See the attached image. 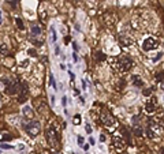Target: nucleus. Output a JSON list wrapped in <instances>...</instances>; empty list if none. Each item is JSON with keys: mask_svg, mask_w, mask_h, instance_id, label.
<instances>
[{"mask_svg": "<svg viewBox=\"0 0 164 154\" xmlns=\"http://www.w3.org/2000/svg\"><path fill=\"white\" fill-rule=\"evenodd\" d=\"M101 121H103V124L105 127H108V128H112V127H116L118 126V123H116V120L113 119L111 114L108 113L107 110H104L101 114Z\"/></svg>", "mask_w": 164, "mask_h": 154, "instance_id": "nucleus-3", "label": "nucleus"}, {"mask_svg": "<svg viewBox=\"0 0 164 154\" xmlns=\"http://www.w3.org/2000/svg\"><path fill=\"white\" fill-rule=\"evenodd\" d=\"M28 98V85L26 83H22V87H21V93H19V98L18 101L19 102H25Z\"/></svg>", "mask_w": 164, "mask_h": 154, "instance_id": "nucleus-7", "label": "nucleus"}, {"mask_svg": "<svg viewBox=\"0 0 164 154\" xmlns=\"http://www.w3.org/2000/svg\"><path fill=\"white\" fill-rule=\"evenodd\" d=\"M51 33H52V41L55 42L57 38V35H56V30H55V27L53 26H51Z\"/></svg>", "mask_w": 164, "mask_h": 154, "instance_id": "nucleus-15", "label": "nucleus"}, {"mask_svg": "<svg viewBox=\"0 0 164 154\" xmlns=\"http://www.w3.org/2000/svg\"><path fill=\"white\" fill-rule=\"evenodd\" d=\"M82 89H86V83H85V80H82Z\"/></svg>", "mask_w": 164, "mask_h": 154, "instance_id": "nucleus-35", "label": "nucleus"}, {"mask_svg": "<svg viewBox=\"0 0 164 154\" xmlns=\"http://www.w3.org/2000/svg\"><path fill=\"white\" fill-rule=\"evenodd\" d=\"M100 141H101V142H105V135H104V134L100 135Z\"/></svg>", "mask_w": 164, "mask_h": 154, "instance_id": "nucleus-30", "label": "nucleus"}, {"mask_svg": "<svg viewBox=\"0 0 164 154\" xmlns=\"http://www.w3.org/2000/svg\"><path fill=\"white\" fill-rule=\"evenodd\" d=\"M120 42H122V45L129 46V45H131V44H133V40H131V38H129V37L122 35V37H120Z\"/></svg>", "mask_w": 164, "mask_h": 154, "instance_id": "nucleus-11", "label": "nucleus"}, {"mask_svg": "<svg viewBox=\"0 0 164 154\" xmlns=\"http://www.w3.org/2000/svg\"><path fill=\"white\" fill-rule=\"evenodd\" d=\"M1 55H3V56L7 55V49H6V46H4V44H1Z\"/></svg>", "mask_w": 164, "mask_h": 154, "instance_id": "nucleus-26", "label": "nucleus"}, {"mask_svg": "<svg viewBox=\"0 0 164 154\" xmlns=\"http://www.w3.org/2000/svg\"><path fill=\"white\" fill-rule=\"evenodd\" d=\"M73 46H74L75 51H78V45H77V42H73Z\"/></svg>", "mask_w": 164, "mask_h": 154, "instance_id": "nucleus-33", "label": "nucleus"}, {"mask_svg": "<svg viewBox=\"0 0 164 154\" xmlns=\"http://www.w3.org/2000/svg\"><path fill=\"white\" fill-rule=\"evenodd\" d=\"M1 149H3V150H10V149H12V146L6 145V143H1Z\"/></svg>", "mask_w": 164, "mask_h": 154, "instance_id": "nucleus-24", "label": "nucleus"}, {"mask_svg": "<svg viewBox=\"0 0 164 154\" xmlns=\"http://www.w3.org/2000/svg\"><path fill=\"white\" fill-rule=\"evenodd\" d=\"M96 59H97V60H104V59H105V56L103 55L101 52H97V53H96Z\"/></svg>", "mask_w": 164, "mask_h": 154, "instance_id": "nucleus-20", "label": "nucleus"}, {"mask_svg": "<svg viewBox=\"0 0 164 154\" xmlns=\"http://www.w3.org/2000/svg\"><path fill=\"white\" fill-rule=\"evenodd\" d=\"M155 131V130H153V128H151V127H148L146 130H145V132H146V135L149 138H151V139H153V138H156V132H153Z\"/></svg>", "mask_w": 164, "mask_h": 154, "instance_id": "nucleus-13", "label": "nucleus"}, {"mask_svg": "<svg viewBox=\"0 0 164 154\" xmlns=\"http://www.w3.org/2000/svg\"><path fill=\"white\" fill-rule=\"evenodd\" d=\"M28 53L30 55V56H37V52H36V49H28Z\"/></svg>", "mask_w": 164, "mask_h": 154, "instance_id": "nucleus-22", "label": "nucleus"}, {"mask_svg": "<svg viewBox=\"0 0 164 154\" xmlns=\"http://www.w3.org/2000/svg\"><path fill=\"white\" fill-rule=\"evenodd\" d=\"M68 75H70V78H71V80H73L74 78H75V75H74L73 72H71V71H70V72H68Z\"/></svg>", "mask_w": 164, "mask_h": 154, "instance_id": "nucleus-32", "label": "nucleus"}, {"mask_svg": "<svg viewBox=\"0 0 164 154\" xmlns=\"http://www.w3.org/2000/svg\"><path fill=\"white\" fill-rule=\"evenodd\" d=\"M23 126H25V130L28 132V135H30V137L38 135L40 130H41V124H40V121H37V120H30L28 124L25 123Z\"/></svg>", "mask_w": 164, "mask_h": 154, "instance_id": "nucleus-1", "label": "nucleus"}, {"mask_svg": "<svg viewBox=\"0 0 164 154\" xmlns=\"http://www.w3.org/2000/svg\"><path fill=\"white\" fill-rule=\"evenodd\" d=\"M73 57H74V60H75V62L78 60V56H77V53H75V52H74V53H73Z\"/></svg>", "mask_w": 164, "mask_h": 154, "instance_id": "nucleus-34", "label": "nucleus"}, {"mask_svg": "<svg viewBox=\"0 0 164 154\" xmlns=\"http://www.w3.org/2000/svg\"><path fill=\"white\" fill-rule=\"evenodd\" d=\"M22 113H23V116H25V117H29V119H32V117H33V114H34L33 110H32V108H30V106H28V105L22 108Z\"/></svg>", "mask_w": 164, "mask_h": 154, "instance_id": "nucleus-8", "label": "nucleus"}, {"mask_svg": "<svg viewBox=\"0 0 164 154\" xmlns=\"http://www.w3.org/2000/svg\"><path fill=\"white\" fill-rule=\"evenodd\" d=\"M142 94H144L145 97H149V96L152 94V90H151V89H144V90H142Z\"/></svg>", "mask_w": 164, "mask_h": 154, "instance_id": "nucleus-18", "label": "nucleus"}, {"mask_svg": "<svg viewBox=\"0 0 164 154\" xmlns=\"http://www.w3.org/2000/svg\"><path fill=\"white\" fill-rule=\"evenodd\" d=\"M160 89H161V90H164V82H161V83H160Z\"/></svg>", "mask_w": 164, "mask_h": 154, "instance_id": "nucleus-36", "label": "nucleus"}, {"mask_svg": "<svg viewBox=\"0 0 164 154\" xmlns=\"http://www.w3.org/2000/svg\"><path fill=\"white\" fill-rule=\"evenodd\" d=\"M161 57H163V52H159V55L155 57V59H153V62H157V60H160Z\"/></svg>", "mask_w": 164, "mask_h": 154, "instance_id": "nucleus-25", "label": "nucleus"}, {"mask_svg": "<svg viewBox=\"0 0 164 154\" xmlns=\"http://www.w3.org/2000/svg\"><path fill=\"white\" fill-rule=\"evenodd\" d=\"M112 145H113V147L115 149H118V150H122V149H125L126 146V142L122 139L120 137H115L112 139Z\"/></svg>", "mask_w": 164, "mask_h": 154, "instance_id": "nucleus-6", "label": "nucleus"}, {"mask_svg": "<svg viewBox=\"0 0 164 154\" xmlns=\"http://www.w3.org/2000/svg\"><path fill=\"white\" fill-rule=\"evenodd\" d=\"M160 154H164V147L161 149V153H160Z\"/></svg>", "mask_w": 164, "mask_h": 154, "instance_id": "nucleus-37", "label": "nucleus"}, {"mask_svg": "<svg viewBox=\"0 0 164 154\" xmlns=\"http://www.w3.org/2000/svg\"><path fill=\"white\" fill-rule=\"evenodd\" d=\"M11 135H7V134H3V135H1V139H3V141H11Z\"/></svg>", "mask_w": 164, "mask_h": 154, "instance_id": "nucleus-21", "label": "nucleus"}, {"mask_svg": "<svg viewBox=\"0 0 164 154\" xmlns=\"http://www.w3.org/2000/svg\"><path fill=\"white\" fill-rule=\"evenodd\" d=\"M73 123H74V124H75V126H78L79 123H81V116H79V114H75V116H74Z\"/></svg>", "mask_w": 164, "mask_h": 154, "instance_id": "nucleus-17", "label": "nucleus"}, {"mask_svg": "<svg viewBox=\"0 0 164 154\" xmlns=\"http://www.w3.org/2000/svg\"><path fill=\"white\" fill-rule=\"evenodd\" d=\"M118 66L122 71L126 72V71L131 70V67H133V60H131L129 56H123V57H120V59H118Z\"/></svg>", "mask_w": 164, "mask_h": 154, "instance_id": "nucleus-4", "label": "nucleus"}, {"mask_svg": "<svg viewBox=\"0 0 164 154\" xmlns=\"http://www.w3.org/2000/svg\"><path fill=\"white\" fill-rule=\"evenodd\" d=\"M156 79H157V80H161V79H163V72H160V74H156Z\"/></svg>", "mask_w": 164, "mask_h": 154, "instance_id": "nucleus-28", "label": "nucleus"}, {"mask_svg": "<svg viewBox=\"0 0 164 154\" xmlns=\"http://www.w3.org/2000/svg\"><path fill=\"white\" fill-rule=\"evenodd\" d=\"M142 130H141V128H140V127H137V128H136V131H134V134H136V135H137V137H141V135H142Z\"/></svg>", "mask_w": 164, "mask_h": 154, "instance_id": "nucleus-23", "label": "nucleus"}, {"mask_svg": "<svg viewBox=\"0 0 164 154\" xmlns=\"http://www.w3.org/2000/svg\"><path fill=\"white\" fill-rule=\"evenodd\" d=\"M45 138L52 147L56 146V131L53 130V127H48L45 130Z\"/></svg>", "mask_w": 164, "mask_h": 154, "instance_id": "nucleus-5", "label": "nucleus"}, {"mask_svg": "<svg viewBox=\"0 0 164 154\" xmlns=\"http://www.w3.org/2000/svg\"><path fill=\"white\" fill-rule=\"evenodd\" d=\"M85 130H86V132H88V134H92V127H90V124H86V126H85Z\"/></svg>", "mask_w": 164, "mask_h": 154, "instance_id": "nucleus-27", "label": "nucleus"}, {"mask_svg": "<svg viewBox=\"0 0 164 154\" xmlns=\"http://www.w3.org/2000/svg\"><path fill=\"white\" fill-rule=\"evenodd\" d=\"M49 83L52 85L53 89H57V87H56V82H55V79H53V75H52V74H49Z\"/></svg>", "mask_w": 164, "mask_h": 154, "instance_id": "nucleus-16", "label": "nucleus"}, {"mask_svg": "<svg viewBox=\"0 0 164 154\" xmlns=\"http://www.w3.org/2000/svg\"><path fill=\"white\" fill-rule=\"evenodd\" d=\"M62 104L66 106V104H67V97H63V100H62Z\"/></svg>", "mask_w": 164, "mask_h": 154, "instance_id": "nucleus-29", "label": "nucleus"}, {"mask_svg": "<svg viewBox=\"0 0 164 154\" xmlns=\"http://www.w3.org/2000/svg\"><path fill=\"white\" fill-rule=\"evenodd\" d=\"M89 143H90L92 146H93V145H94L96 142H94V139H93V138H89Z\"/></svg>", "mask_w": 164, "mask_h": 154, "instance_id": "nucleus-31", "label": "nucleus"}, {"mask_svg": "<svg viewBox=\"0 0 164 154\" xmlns=\"http://www.w3.org/2000/svg\"><path fill=\"white\" fill-rule=\"evenodd\" d=\"M84 142H85L84 137H78V138H77V143H78V146H84Z\"/></svg>", "mask_w": 164, "mask_h": 154, "instance_id": "nucleus-19", "label": "nucleus"}, {"mask_svg": "<svg viewBox=\"0 0 164 154\" xmlns=\"http://www.w3.org/2000/svg\"><path fill=\"white\" fill-rule=\"evenodd\" d=\"M159 46V41L156 38H153V37H148L144 40V44H142V49L145 52H151L153 49H156Z\"/></svg>", "mask_w": 164, "mask_h": 154, "instance_id": "nucleus-2", "label": "nucleus"}, {"mask_svg": "<svg viewBox=\"0 0 164 154\" xmlns=\"http://www.w3.org/2000/svg\"><path fill=\"white\" fill-rule=\"evenodd\" d=\"M155 104L153 102H146V105H145V112L146 113H153L155 112Z\"/></svg>", "mask_w": 164, "mask_h": 154, "instance_id": "nucleus-12", "label": "nucleus"}, {"mask_svg": "<svg viewBox=\"0 0 164 154\" xmlns=\"http://www.w3.org/2000/svg\"><path fill=\"white\" fill-rule=\"evenodd\" d=\"M15 23H17V26H18L19 30H23V29H25V26H23L22 19H21V18H17V19H15Z\"/></svg>", "mask_w": 164, "mask_h": 154, "instance_id": "nucleus-14", "label": "nucleus"}, {"mask_svg": "<svg viewBox=\"0 0 164 154\" xmlns=\"http://www.w3.org/2000/svg\"><path fill=\"white\" fill-rule=\"evenodd\" d=\"M32 35L33 37L41 35V27H40L38 25H32Z\"/></svg>", "mask_w": 164, "mask_h": 154, "instance_id": "nucleus-9", "label": "nucleus"}, {"mask_svg": "<svg viewBox=\"0 0 164 154\" xmlns=\"http://www.w3.org/2000/svg\"><path fill=\"white\" fill-rule=\"evenodd\" d=\"M133 85L137 86V87H142V86H144V80H142L138 75H134V76H133Z\"/></svg>", "mask_w": 164, "mask_h": 154, "instance_id": "nucleus-10", "label": "nucleus"}]
</instances>
